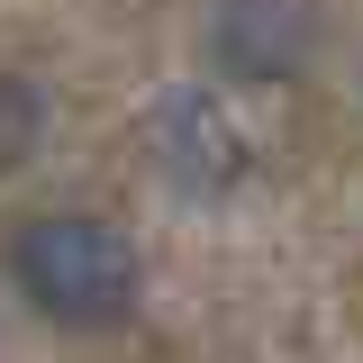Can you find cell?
<instances>
[{"label":"cell","instance_id":"3","mask_svg":"<svg viewBox=\"0 0 363 363\" xmlns=\"http://www.w3.org/2000/svg\"><path fill=\"white\" fill-rule=\"evenodd\" d=\"M37 118H45L37 91H28V82H0V173H9V164L37 145Z\"/></svg>","mask_w":363,"mask_h":363},{"label":"cell","instance_id":"2","mask_svg":"<svg viewBox=\"0 0 363 363\" xmlns=\"http://www.w3.org/2000/svg\"><path fill=\"white\" fill-rule=\"evenodd\" d=\"M145 145H155V173L182 200H227L255 164V145H245V128L218 91H164L155 118H145Z\"/></svg>","mask_w":363,"mask_h":363},{"label":"cell","instance_id":"1","mask_svg":"<svg viewBox=\"0 0 363 363\" xmlns=\"http://www.w3.org/2000/svg\"><path fill=\"white\" fill-rule=\"evenodd\" d=\"M9 281L18 300L73 336H100V327H128L136 291H145V255L128 245V227L109 218H28L18 245H9Z\"/></svg>","mask_w":363,"mask_h":363}]
</instances>
